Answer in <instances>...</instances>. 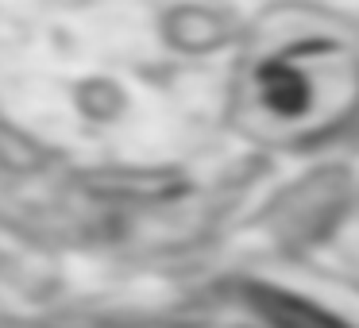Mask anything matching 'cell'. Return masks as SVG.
Returning <instances> with one entry per match:
<instances>
[{
	"label": "cell",
	"instance_id": "obj_1",
	"mask_svg": "<svg viewBox=\"0 0 359 328\" xmlns=\"http://www.w3.org/2000/svg\"><path fill=\"white\" fill-rule=\"evenodd\" d=\"M251 297H255L259 313H266L278 328H348L336 317L320 313L317 305L302 301V297H290V294H278V289H255Z\"/></svg>",
	"mask_w": 359,
	"mask_h": 328
},
{
	"label": "cell",
	"instance_id": "obj_2",
	"mask_svg": "<svg viewBox=\"0 0 359 328\" xmlns=\"http://www.w3.org/2000/svg\"><path fill=\"white\" fill-rule=\"evenodd\" d=\"M259 81H263L266 104H271L274 112H282V116H294V112H302L305 104H309V86H305V78L297 70H286V66H266Z\"/></svg>",
	"mask_w": 359,
	"mask_h": 328
}]
</instances>
